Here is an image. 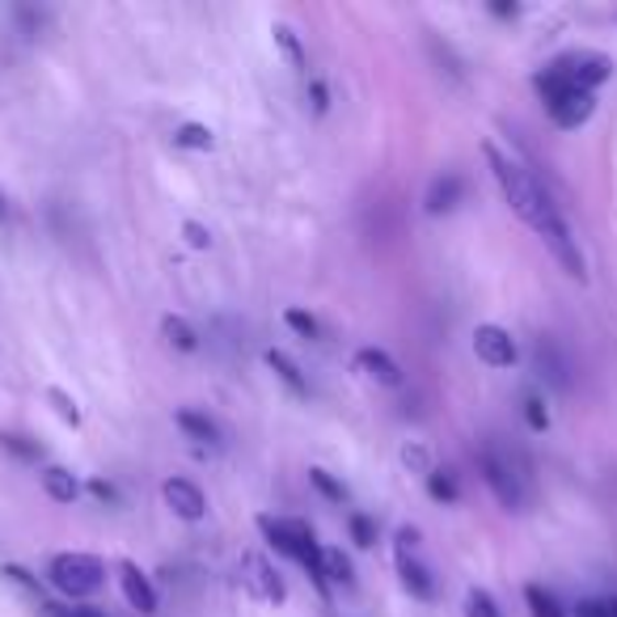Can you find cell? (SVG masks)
<instances>
[{"label": "cell", "mask_w": 617, "mask_h": 617, "mask_svg": "<svg viewBox=\"0 0 617 617\" xmlns=\"http://www.w3.org/2000/svg\"><path fill=\"white\" fill-rule=\"evenodd\" d=\"M461 199H465V178L449 169V174H440V178L431 183V190H428V216L453 212Z\"/></svg>", "instance_id": "15"}, {"label": "cell", "mask_w": 617, "mask_h": 617, "mask_svg": "<svg viewBox=\"0 0 617 617\" xmlns=\"http://www.w3.org/2000/svg\"><path fill=\"white\" fill-rule=\"evenodd\" d=\"M309 93H313V110L322 114V110L330 107V102H326V85H322V81H313V85H309Z\"/></svg>", "instance_id": "38"}, {"label": "cell", "mask_w": 617, "mask_h": 617, "mask_svg": "<svg viewBox=\"0 0 617 617\" xmlns=\"http://www.w3.org/2000/svg\"><path fill=\"white\" fill-rule=\"evenodd\" d=\"M258 529L275 546V554L284 559H296V563L309 571V580L318 584L322 596H330V584L322 575V546L309 529V520H296V516H258Z\"/></svg>", "instance_id": "2"}, {"label": "cell", "mask_w": 617, "mask_h": 617, "mask_svg": "<svg viewBox=\"0 0 617 617\" xmlns=\"http://www.w3.org/2000/svg\"><path fill=\"white\" fill-rule=\"evenodd\" d=\"M428 495L436 499V504H456V499H461V486H456V478L449 474V470H431Z\"/></svg>", "instance_id": "20"}, {"label": "cell", "mask_w": 617, "mask_h": 617, "mask_svg": "<svg viewBox=\"0 0 617 617\" xmlns=\"http://www.w3.org/2000/svg\"><path fill=\"white\" fill-rule=\"evenodd\" d=\"M533 85H537V93H541V102H546V110H550V119H554L563 132L584 128L592 119V110H596V93L571 85L559 68H546Z\"/></svg>", "instance_id": "3"}, {"label": "cell", "mask_w": 617, "mask_h": 617, "mask_svg": "<svg viewBox=\"0 0 617 617\" xmlns=\"http://www.w3.org/2000/svg\"><path fill=\"white\" fill-rule=\"evenodd\" d=\"M0 444H4V449H9L13 456H22V461H38V453H43L34 440L18 436V431H4V436H0Z\"/></svg>", "instance_id": "29"}, {"label": "cell", "mask_w": 617, "mask_h": 617, "mask_svg": "<svg viewBox=\"0 0 617 617\" xmlns=\"http://www.w3.org/2000/svg\"><path fill=\"white\" fill-rule=\"evenodd\" d=\"M403 465L410 470V474H423V478H428L431 470H436V465H431V453L423 449V444H406V449H403Z\"/></svg>", "instance_id": "30"}, {"label": "cell", "mask_w": 617, "mask_h": 617, "mask_svg": "<svg viewBox=\"0 0 617 617\" xmlns=\"http://www.w3.org/2000/svg\"><path fill=\"white\" fill-rule=\"evenodd\" d=\"M491 13H495V18H516V13H520V4H508V0H495V4H491Z\"/></svg>", "instance_id": "39"}, {"label": "cell", "mask_w": 617, "mask_h": 617, "mask_svg": "<svg viewBox=\"0 0 617 617\" xmlns=\"http://www.w3.org/2000/svg\"><path fill=\"white\" fill-rule=\"evenodd\" d=\"M4 216H9V203H4V190H0V220H4Z\"/></svg>", "instance_id": "41"}, {"label": "cell", "mask_w": 617, "mask_h": 617, "mask_svg": "<svg viewBox=\"0 0 617 617\" xmlns=\"http://www.w3.org/2000/svg\"><path fill=\"white\" fill-rule=\"evenodd\" d=\"M348 529H351V541H355L360 550H368V546H376V525H373V516H364V511H351V516H348Z\"/></svg>", "instance_id": "25"}, {"label": "cell", "mask_w": 617, "mask_h": 617, "mask_svg": "<svg viewBox=\"0 0 617 617\" xmlns=\"http://www.w3.org/2000/svg\"><path fill=\"white\" fill-rule=\"evenodd\" d=\"M605 609H609V617H617V596H609V601H605Z\"/></svg>", "instance_id": "40"}, {"label": "cell", "mask_w": 617, "mask_h": 617, "mask_svg": "<svg viewBox=\"0 0 617 617\" xmlns=\"http://www.w3.org/2000/svg\"><path fill=\"white\" fill-rule=\"evenodd\" d=\"M355 368L368 376V381H376V385H403V368L394 364V355L381 348H364L360 355H355Z\"/></svg>", "instance_id": "13"}, {"label": "cell", "mask_w": 617, "mask_h": 617, "mask_svg": "<svg viewBox=\"0 0 617 617\" xmlns=\"http://www.w3.org/2000/svg\"><path fill=\"white\" fill-rule=\"evenodd\" d=\"M267 368H271L275 376H279V381L288 385V389H293L296 398H305V394H309V381L300 376V368L293 364V355H284V351L271 348V351H267Z\"/></svg>", "instance_id": "17"}, {"label": "cell", "mask_w": 617, "mask_h": 617, "mask_svg": "<svg viewBox=\"0 0 617 617\" xmlns=\"http://www.w3.org/2000/svg\"><path fill=\"white\" fill-rule=\"evenodd\" d=\"M575 614L580 617H609V609H605V601H584Z\"/></svg>", "instance_id": "37"}, {"label": "cell", "mask_w": 617, "mask_h": 617, "mask_svg": "<svg viewBox=\"0 0 617 617\" xmlns=\"http://www.w3.org/2000/svg\"><path fill=\"white\" fill-rule=\"evenodd\" d=\"M309 483L318 486L330 504H343V499H348V486L334 483V478H330V470H309Z\"/></svg>", "instance_id": "28"}, {"label": "cell", "mask_w": 617, "mask_h": 617, "mask_svg": "<svg viewBox=\"0 0 617 617\" xmlns=\"http://www.w3.org/2000/svg\"><path fill=\"white\" fill-rule=\"evenodd\" d=\"M533 364H537V376L550 381L554 389H566V385H571V364L563 360V351H559L554 339H541V343H537Z\"/></svg>", "instance_id": "12"}, {"label": "cell", "mask_w": 617, "mask_h": 617, "mask_svg": "<svg viewBox=\"0 0 617 617\" xmlns=\"http://www.w3.org/2000/svg\"><path fill=\"white\" fill-rule=\"evenodd\" d=\"M119 584H123V596H128V605L132 609H140V614H157V592H153V584H148V575L140 571L135 563H119Z\"/></svg>", "instance_id": "11"}, {"label": "cell", "mask_w": 617, "mask_h": 617, "mask_svg": "<svg viewBox=\"0 0 617 617\" xmlns=\"http://www.w3.org/2000/svg\"><path fill=\"white\" fill-rule=\"evenodd\" d=\"M38 614L43 617H107V614H98V609H89V605H52V601H43Z\"/></svg>", "instance_id": "32"}, {"label": "cell", "mask_w": 617, "mask_h": 617, "mask_svg": "<svg viewBox=\"0 0 617 617\" xmlns=\"http://www.w3.org/2000/svg\"><path fill=\"white\" fill-rule=\"evenodd\" d=\"M165 504L174 508V516H183V520H203V511H208V499H203V491L190 483V478H169L162 486Z\"/></svg>", "instance_id": "10"}, {"label": "cell", "mask_w": 617, "mask_h": 617, "mask_svg": "<svg viewBox=\"0 0 617 617\" xmlns=\"http://www.w3.org/2000/svg\"><path fill=\"white\" fill-rule=\"evenodd\" d=\"M47 403L55 406V415H59L68 428H81V410H77V403H73L64 389H55V385H52V389H47Z\"/></svg>", "instance_id": "26"}, {"label": "cell", "mask_w": 617, "mask_h": 617, "mask_svg": "<svg viewBox=\"0 0 617 617\" xmlns=\"http://www.w3.org/2000/svg\"><path fill=\"white\" fill-rule=\"evenodd\" d=\"M465 617H504V614H499V605L483 588H474L465 596Z\"/></svg>", "instance_id": "31"}, {"label": "cell", "mask_w": 617, "mask_h": 617, "mask_svg": "<svg viewBox=\"0 0 617 617\" xmlns=\"http://www.w3.org/2000/svg\"><path fill=\"white\" fill-rule=\"evenodd\" d=\"M89 495L98 504H119V486L110 483V478H89Z\"/></svg>", "instance_id": "36"}, {"label": "cell", "mask_w": 617, "mask_h": 617, "mask_svg": "<svg viewBox=\"0 0 617 617\" xmlns=\"http://www.w3.org/2000/svg\"><path fill=\"white\" fill-rule=\"evenodd\" d=\"M174 144H178V148H195V153H208L216 140L203 123H183V128L174 132Z\"/></svg>", "instance_id": "22"}, {"label": "cell", "mask_w": 617, "mask_h": 617, "mask_svg": "<svg viewBox=\"0 0 617 617\" xmlns=\"http://www.w3.org/2000/svg\"><path fill=\"white\" fill-rule=\"evenodd\" d=\"M183 238H187V245H195V250H208V245H212V233H208L199 220H187V224H183Z\"/></svg>", "instance_id": "35"}, {"label": "cell", "mask_w": 617, "mask_h": 617, "mask_svg": "<svg viewBox=\"0 0 617 617\" xmlns=\"http://www.w3.org/2000/svg\"><path fill=\"white\" fill-rule=\"evenodd\" d=\"M486 162H491V174H495V183H499V190H504V199L511 203V212L520 216L529 229H533L537 238H546L554 224H563V216H559V208L550 203V195L541 190V183H537L533 174L525 169L520 162H511V157H504L491 140L483 144Z\"/></svg>", "instance_id": "1"}, {"label": "cell", "mask_w": 617, "mask_h": 617, "mask_svg": "<svg viewBox=\"0 0 617 617\" xmlns=\"http://www.w3.org/2000/svg\"><path fill=\"white\" fill-rule=\"evenodd\" d=\"M322 575L326 584L334 580V584H351V559L343 550H322Z\"/></svg>", "instance_id": "24"}, {"label": "cell", "mask_w": 617, "mask_h": 617, "mask_svg": "<svg viewBox=\"0 0 617 617\" xmlns=\"http://www.w3.org/2000/svg\"><path fill=\"white\" fill-rule=\"evenodd\" d=\"M525 605H529V614L533 617H566V609L550 596L546 588H537V584H529L525 588Z\"/></svg>", "instance_id": "21"}, {"label": "cell", "mask_w": 617, "mask_h": 617, "mask_svg": "<svg viewBox=\"0 0 617 617\" xmlns=\"http://www.w3.org/2000/svg\"><path fill=\"white\" fill-rule=\"evenodd\" d=\"M550 68H559L566 81L580 85V89H592V93H596V85H605L614 77V59H609V55H596V52L563 55V59L550 64Z\"/></svg>", "instance_id": "6"}, {"label": "cell", "mask_w": 617, "mask_h": 617, "mask_svg": "<svg viewBox=\"0 0 617 617\" xmlns=\"http://www.w3.org/2000/svg\"><path fill=\"white\" fill-rule=\"evenodd\" d=\"M47 580H52L55 592H64L73 601H85V596L102 592V584H107V563L93 559V554H55L52 566H47Z\"/></svg>", "instance_id": "4"}, {"label": "cell", "mask_w": 617, "mask_h": 617, "mask_svg": "<svg viewBox=\"0 0 617 617\" xmlns=\"http://www.w3.org/2000/svg\"><path fill=\"white\" fill-rule=\"evenodd\" d=\"M415 541H419L415 529H398V571H403V584L410 588V596L431 601V596H436V584H431L428 566L415 559Z\"/></svg>", "instance_id": "7"}, {"label": "cell", "mask_w": 617, "mask_h": 617, "mask_svg": "<svg viewBox=\"0 0 617 617\" xmlns=\"http://www.w3.org/2000/svg\"><path fill=\"white\" fill-rule=\"evenodd\" d=\"M284 322H288V330H296L300 339H318V334H322L318 318H313V313H305V309H288V313H284Z\"/></svg>", "instance_id": "27"}, {"label": "cell", "mask_w": 617, "mask_h": 617, "mask_svg": "<svg viewBox=\"0 0 617 617\" xmlns=\"http://www.w3.org/2000/svg\"><path fill=\"white\" fill-rule=\"evenodd\" d=\"M162 334L169 339V348H178V351H199V334L190 330L187 318H174V313H169V318L162 322Z\"/></svg>", "instance_id": "19"}, {"label": "cell", "mask_w": 617, "mask_h": 617, "mask_svg": "<svg viewBox=\"0 0 617 617\" xmlns=\"http://www.w3.org/2000/svg\"><path fill=\"white\" fill-rule=\"evenodd\" d=\"M43 491L52 495L55 504H77V495H81V483L64 470V465H47L43 470Z\"/></svg>", "instance_id": "16"}, {"label": "cell", "mask_w": 617, "mask_h": 617, "mask_svg": "<svg viewBox=\"0 0 617 617\" xmlns=\"http://www.w3.org/2000/svg\"><path fill=\"white\" fill-rule=\"evenodd\" d=\"M474 355L483 360L486 368H511L520 351H516V339H511L504 326L486 322L474 330Z\"/></svg>", "instance_id": "8"}, {"label": "cell", "mask_w": 617, "mask_h": 617, "mask_svg": "<svg viewBox=\"0 0 617 617\" xmlns=\"http://www.w3.org/2000/svg\"><path fill=\"white\" fill-rule=\"evenodd\" d=\"M242 571H245L242 575L245 588L254 592L258 601H267V605H284V596H288V592H284V580L271 571V563L263 559V554H245Z\"/></svg>", "instance_id": "9"}, {"label": "cell", "mask_w": 617, "mask_h": 617, "mask_svg": "<svg viewBox=\"0 0 617 617\" xmlns=\"http://www.w3.org/2000/svg\"><path fill=\"white\" fill-rule=\"evenodd\" d=\"M483 474H486V486L495 491V499H499L504 508L525 511V504H529V483H525V470L511 461V453H504L499 444H486Z\"/></svg>", "instance_id": "5"}, {"label": "cell", "mask_w": 617, "mask_h": 617, "mask_svg": "<svg viewBox=\"0 0 617 617\" xmlns=\"http://www.w3.org/2000/svg\"><path fill=\"white\" fill-rule=\"evenodd\" d=\"M4 575H9V580H13V584H18V588H26L30 596H38V592H43V584H38V580H34V575H30L26 566L9 563V566H4Z\"/></svg>", "instance_id": "34"}, {"label": "cell", "mask_w": 617, "mask_h": 617, "mask_svg": "<svg viewBox=\"0 0 617 617\" xmlns=\"http://www.w3.org/2000/svg\"><path fill=\"white\" fill-rule=\"evenodd\" d=\"M174 419H178V428L187 431L190 440H203V444H216V440H220L216 423L208 419V415H199V410H178Z\"/></svg>", "instance_id": "18"}, {"label": "cell", "mask_w": 617, "mask_h": 617, "mask_svg": "<svg viewBox=\"0 0 617 617\" xmlns=\"http://www.w3.org/2000/svg\"><path fill=\"white\" fill-rule=\"evenodd\" d=\"M541 242L554 250V258L563 263L571 279H584V275H588V271H584V254H580V245H575V238H571L566 220H563V224H554V229H550V233H546Z\"/></svg>", "instance_id": "14"}, {"label": "cell", "mask_w": 617, "mask_h": 617, "mask_svg": "<svg viewBox=\"0 0 617 617\" xmlns=\"http://www.w3.org/2000/svg\"><path fill=\"white\" fill-rule=\"evenodd\" d=\"M271 34H275V47L288 55V64H293V68H305V52H300V38H296V30L284 26V22H275V26H271Z\"/></svg>", "instance_id": "23"}, {"label": "cell", "mask_w": 617, "mask_h": 617, "mask_svg": "<svg viewBox=\"0 0 617 617\" xmlns=\"http://www.w3.org/2000/svg\"><path fill=\"white\" fill-rule=\"evenodd\" d=\"M525 419H529V428H533V431L550 428V410H546V398H525Z\"/></svg>", "instance_id": "33"}]
</instances>
